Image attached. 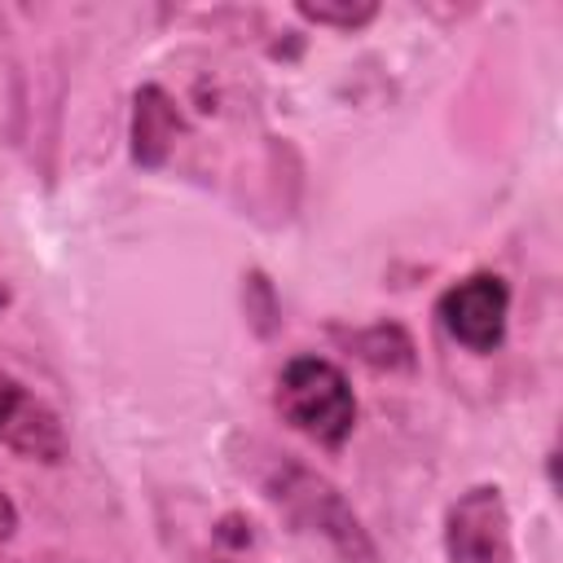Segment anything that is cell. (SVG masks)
<instances>
[{"mask_svg":"<svg viewBox=\"0 0 563 563\" xmlns=\"http://www.w3.org/2000/svg\"><path fill=\"white\" fill-rule=\"evenodd\" d=\"M277 413L308 440L339 449L356 427V396L334 361L299 352L277 374Z\"/></svg>","mask_w":563,"mask_h":563,"instance_id":"6da1fadb","label":"cell"},{"mask_svg":"<svg viewBox=\"0 0 563 563\" xmlns=\"http://www.w3.org/2000/svg\"><path fill=\"white\" fill-rule=\"evenodd\" d=\"M268 497L290 515L295 528L321 532L343 563H378L374 537L361 528L356 510L325 475H317L299 462H282V471L268 479Z\"/></svg>","mask_w":563,"mask_h":563,"instance_id":"7a4b0ae2","label":"cell"},{"mask_svg":"<svg viewBox=\"0 0 563 563\" xmlns=\"http://www.w3.org/2000/svg\"><path fill=\"white\" fill-rule=\"evenodd\" d=\"M444 554L449 563H515L510 510L497 484H475L457 493V501H449Z\"/></svg>","mask_w":563,"mask_h":563,"instance_id":"3957f363","label":"cell"},{"mask_svg":"<svg viewBox=\"0 0 563 563\" xmlns=\"http://www.w3.org/2000/svg\"><path fill=\"white\" fill-rule=\"evenodd\" d=\"M435 317L453 343H462L475 356H488L506 339L510 317V286L497 273H471L457 286H449L435 303Z\"/></svg>","mask_w":563,"mask_h":563,"instance_id":"277c9868","label":"cell"},{"mask_svg":"<svg viewBox=\"0 0 563 563\" xmlns=\"http://www.w3.org/2000/svg\"><path fill=\"white\" fill-rule=\"evenodd\" d=\"M0 444L40 466H62L70 453V435L57 409L44 396H35L22 378H13L4 365H0Z\"/></svg>","mask_w":563,"mask_h":563,"instance_id":"5b68a950","label":"cell"},{"mask_svg":"<svg viewBox=\"0 0 563 563\" xmlns=\"http://www.w3.org/2000/svg\"><path fill=\"white\" fill-rule=\"evenodd\" d=\"M180 128H185V119H180L172 92L158 84H141L132 97V158L141 167H163Z\"/></svg>","mask_w":563,"mask_h":563,"instance_id":"8992f818","label":"cell"},{"mask_svg":"<svg viewBox=\"0 0 563 563\" xmlns=\"http://www.w3.org/2000/svg\"><path fill=\"white\" fill-rule=\"evenodd\" d=\"M343 343L374 369H413V339L396 321H378V325L352 330V334H343Z\"/></svg>","mask_w":563,"mask_h":563,"instance_id":"52a82bcc","label":"cell"},{"mask_svg":"<svg viewBox=\"0 0 563 563\" xmlns=\"http://www.w3.org/2000/svg\"><path fill=\"white\" fill-rule=\"evenodd\" d=\"M374 13H378V4H312V0L299 4V18L303 22L339 26V31H356V26L374 22Z\"/></svg>","mask_w":563,"mask_h":563,"instance_id":"ba28073f","label":"cell"},{"mask_svg":"<svg viewBox=\"0 0 563 563\" xmlns=\"http://www.w3.org/2000/svg\"><path fill=\"white\" fill-rule=\"evenodd\" d=\"M246 312H255V330H260V334L273 330L277 299H273V286H268L264 273H251V277H246Z\"/></svg>","mask_w":563,"mask_h":563,"instance_id":"9c48e42d","label":"cell"},{"mask_svg":"<svg viewBox=\"0 0 563 563\" xmlns=\"http://www.w3.org/2000/svg\"><path fill=\"white\" fill-rule=\"evenodd\" d=\"M13 528H18V506L0 493V541H9V537H13Z\"/></svg>","mask_w":563,"mask_h":563,"instance_id":"30bf717a","label":"cell"},{"mask_svg":"<svg viewBox=\"0 0 563 563\" xmlns=\"http://www.w3.org/2000/svg\"><path fill=\"white\" fill-rule=\"evenodd\" d=\"M0 308H9V286H4V277H0Z\"/></svg>","mask_w":563,"mask_h":563,"instance_id":"8fae6325","label":"cell"}]
</instances>
